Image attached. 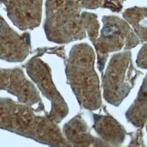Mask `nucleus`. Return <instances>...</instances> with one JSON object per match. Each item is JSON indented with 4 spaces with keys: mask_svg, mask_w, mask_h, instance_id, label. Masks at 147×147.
<instances>
[{
    "mask_svg": "<svg viewBox=\"0 0 147 147\" xmlns=\"http://www.w3.org/2000/svg\"><path fill=\"white\" fill-rule=\"evenodd\" d=\"M140 74L133 66L130 51L113 55L102 79L105 99L113 106H119L133 87Z\"/></svg>",
    "mask_w": 147,
    "mask_h": 147,
    "instance_id": "20e7f679",
    "label": "nucleus"
},
{
    "mask_svg": "<svg viewBox=\"0 0 147 147\" xmlns=\"http://www.w3.org/2000/svg\"><path fill=\"white\" fill-rule=\"evenodd\" d=\"M85 7L94 9L102 6L105 0H78Z\"/></svg>",
    "mask_w": 147,
    "mask_h": 147,
    "instance_id": "2eb2a0df",
    "label": "nucleus"
},
{
    "mask_svg": "<svg viewBox=\"0 0 147 147\" xmlns=\"http://www.w3.org/2000/svg\"><path fill=\"white\" fill-rule=\"evenodd\" d=\"M129 122L137 127H143L147 121V74L143 80L137 96L126 113Z\"/></svg>",
    "mask_w": 147,
    "mask_h": 147,
    "instance_id": "9b49d317",
    "label": "nucleus"
},
{
    "mask_svg": "<svg viewBox=\"0 0 147 147\" xmlns=\"http://www.w3.org/2000/svg\"><path fill=\"white\" fill-rule=\"evenodd\" d=\"M84 27L90 41L94 45L98 36L99 24L96 19L97 17L93 13L83 12L82 13Z\"/></svg>",
    "mask_w": 147,
    "mask_h": 147,
    "instance_id": "ddd939ff",
    "label": "nucleus"
},
{
    "mask_svg": "<svg viewBox=\"0 0 147 147\" xmlns=\"http://www.w3.org/2000/svg\"><path fill=\"white\" fill-rule=\"evenodd\" d=\"M123 16L131 25L140 40L147 41V9H129L123 13Z\"/></svg>",
    "mask_w": 147,
    "mask_h": 147,
    "instance_id": "f8f14e48",
    "label": "nucleus"
},
{
    "mask_svg": "<svg viewBox=\"0 0 147 147\" xmlns=\"http://www.w3.org/2000/svg\"><path fill=\"white\" fill-rule=\"evenodd\" d=\"M145 124H146V131H147V121H146Z\"/></svg>",
    "mask_w": 147,
    "mask_h": 147,
    "instance_id": "dca6fc26",
    "label": "nucleus"
},
{
    "mask_svg": "<svg viewBox=\"0 0 147 147\" xmlns=\"http://www.w3.org/2000/svg\"><path fill=\"white\" fill-rule=\"evenodd\" d=\"M30 50L29 34H18L0 16V59L21 62L26 58Z\"/></svg>",
    "mask_w": 147,
    "mask_h": 147,
    "instance_id": "0eeeda50",
    "label": "nucleus"
},
{
    "mask_svg": "<svg viewBox=\"0 0 147 147\" xmlns=\"http://www.w3.org/2000/svg\"><path fill=\"white\" fill-rule=\"evenodd\" d=\"M136 63L138 67L147 69V43L145 44L138 52Z\"/></svg>",
    "mask_w": 147,
    "mask_h": 147,
    "instance_id": "4468645a",
    "label": "nucleus"
},
{
    "mask_svg": "<svg viewBox=\"0 0 147 147\" xmlns=\"http://www.w3.org/2000/svg\"><path fill=\"white\" fill-rule=\"evenodd\" d=\"M48 49V48H38L37 53L23 67L42 95L51 102V109L48 113L49 116L56 123H59L68 115V107L53 83L50 67L40 58L45 52H47Z\"/></svg>",
    "mask_w": 147,
    "mask_h": 147,
    "instance_id": "423d86ee",
    "label": "nucleus"
},
{
    "mask_svg": "<svg viewBox=\"0 0 147 147\" xmlns=\"http://www.w3.org/2000/svg\"><path fill=\"white\" fill-rule=\"evenodd\" d=\"M81 5L75 0H47L44 28L48 40L59 44L86 36Z\"/></svg>",
    "mask_w": 147,
    "mask_h": 147,
    "instance_id": "7ed1b4c3",
    "label": "nucleus"
},
{
    "mask_svg": "<svg viewBox=\"0 0 147 147\" xmlns=\"http://www.w3.org/2000/svg\"><path fill=\"white\" fill-rule=\"evenodd\" d=\"M95 55L87 43L74 45L66 61L65 74L68 83L79 105L94 111L102 105L99 78L94 68Z\"/></svg>",
    "mask_w": 147,
    "mask_h": 147,
    "instance_id": "f03ea898",
    "label": "nucleus"
},
{
    "mask_svg": "<svg viewBox=\"0 0 147 147\" xmlns=\"http://www.w3.org/2000/svg\"><path fill=\"white\" fill-rule=\"evenodd\" d=\"M100 36L94 46L97 53L98 68L102 73L109 54L123 48L130 49L140 42L129 25L115 16H104Z\"/></svg>",
    "mask_w": 147,
    "mask_h": 147,
    "instance_id": "39448f33",
    "label": "nucleus"
},
{
    "mask_svg": "<svg viewBox=\"0 0 147 147\" xmlns=\"http://www.w3.org/2000/svg\"><path fill=\"white\" fill-rule=\"evenodd\" d=\"M93 127L107 143L118 145L125 140L126 133L123 127L113 117L94 114Z\"/></svg>",
    "mask_w": 147,
    "mask_h": 147,
    "instance_id": "9d476101",
    "label": "nucleus"
},
{
    "mask_svg": "<svg viewBox=\"0 0 147 147\" xmlns=\"http://www.w3.org/2000/svg\"><path fill=\"white\" fill-rule=\"evenodd\" d=\"M32 106L10 98L0 97V129L52 146H71L48 113L44 115Z\"/></svg>",
    "mask_w": 147,
    "mask_h": 147,
    "instance_id": "f257e3e1",
    "label": "nucleus"
},
{
    "mask_svg": "<svg viewBox=\"0 0 147 147\" xmlns=\"http://www.w3.org/2000/svg\"><path fill=\"white\" fill-rule=\"evenodd\" d=\"M63 133L72 146H105L110 145L92 136L89 127L80 115H76L63 126Z\"/></svg>",
    "mask_w": 147,
    "mask_h": 147,
    "instance_id": "1a4fd4ad",
    "label": "nucleus"
},
{
    "mask_svg": "<svg viewBox=\"0 0 147 147\" xmlns=\"http://www.w3.org/2000/svg\"><path fill=\"white\" fill-rule=\"evenodd\" d=\"M9 18L21 30L33 29L41 20L42 0H0Z\"/></svg>",
    "mask_w": 147,
    "mask_h": 147,
    "instance_id": "6e6552de",
    "label": "nucleus"
}]
</instances>
